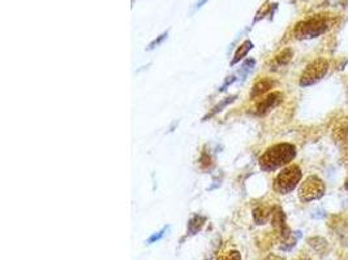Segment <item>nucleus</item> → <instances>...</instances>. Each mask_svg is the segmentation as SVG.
<instances>
[{"mask_svg": "<svg viewBox=\"0 0 348 260\" xmlns=\"http://www.w3.org/2000/svg\"><path fill=\"white\" fill-rule=\"evenodd\" d=\"M283 100V94L282 93H271L270 95H267L266 98L262 99L261 102L258 103L257 107H256V114L257 115H265L269 111H271L273 108H275L276 105H279Z\"/></svg>", "mask_w": 348, "mask_h": 260, "instance_id": "6", "label": "nucleus"}, {"mask_svg": "<svg viewBox=\"0 0 348 260\" xmlns=\"http://www.w3.org/2000/svg\"><path fill=\"white\" fill-rule=\"evenodd\" d=\"M291 57H292L291 50H284V51H282V54H279L275 57V61L278 65H286V64L291 60Z\"/></svg>", "mask_w": 348, "mask_h": 260, "instance_id": "13", "label": "nucleus"}, {"mask_svg": "<svg viewBox=\"0 0 348 260\" xmlns=\"http://www.w3.org/2000/svg\"><path fill=\"white\" fill-rule=\"evenodd\" d=\"M266 260H282V259H280V257H278V256H274V255H271V256L267 257Z\"/></svg>", "mask_w": 348, "mask_h": 260, "instance_id": "21", "label": "nucleus"}, {"mask_svg": "<svg viewBox=\"0 0 348 260\" xmlns=\"http://www.w3.org/2000/svg\"><path fill=\"white\" fill-rule=\"evenodd\" d=\"M271 216H273V209H271L270 207L261 206L257 207V208L253 211V217H255V221L257 222V224H264V222H266Z\"/></svg>", "mask_w": 348, "mask_h": 260, "instance_id": "9", "label": "nucleus"}, {"mask_svg": "<svg viewBox=\"0 0 348 260\" xmlns=\"http://www.w3.org/2000/svg\"><path fill=\"white\" fill-rule=\"evenodd\" d=\"M218 260H241V256L237 251H230L223 254Z\"/></svg>", "mask_w": 348, "mask_h": 260, "instance_id": "17", "label": "nucleus"}, {"mask_svg": "<svg viewBox=\"0 0 348 260\" xmlns=\"http://www.w3.org/2000/svg\"><path fill=\"white\" fill-rule=\"evenodd\" d=\"M325 194V183L317 176H310L301 183L299 197L303 202H312L320 199Z\"/></svg>", "mask_w": 348, "mask_h": 260, "instance_id": "5", "label": "nucleus"}, {"mask_svg": "<svg viewBox=\"0 0 348 260\" xmlns=\"http://www.w3.org/2000/svg\"><path fill=\"white\" fill-rule=\"evenodd\" d=\"M234 81H235V77H228L227 80H226L225 85H223V86H222V89H220V91H225V90H226V87H227L228 85H231L232 82H234Z\"/></svg>", "mask_w": 348, "mask_h": 260, "instance_id": "18", "label": "nucleus"}, {"mask_svg": "<svg viewBox=\"0 0 348 260\" xmlns=\"http://www.w3.org/2000/svg\"><path fill=\"white\" fill-rule=\"evenodd\" d=\"M296 156V148L290 143H280L265 151L260 159V167L265 172H273L288 164Z\"/></svg>", "mask_w": 348, "mask_h": 260, "instance_id": "1", "label": "nucleus"}, {"mask_svg": "<svg viewBox=\"0 0 348 260\" xmlns=\"http://www.w3.org/2000/svg\"><path fill=\"white\" fill-rule=\"evenodd\" d=\"M300 168L297 165H290L276 176L275 181H274V189L280 194H287L296 188L297 183L300 182Z\"/></svg>", "mask_w": 348, "mask_h": 260, "instance_id": "3", "label": "nucleus"}, {"mask_svg": "<svg viewBox=\"0 0 348 260\" xmlns=\"http://www.w3.org/2000/svg\"><path fill=\"white\" fill-rule=\"evenodd\" d=\"M234 99H235V96H231V98H227V99H226V100H223V102L220 103V104H218V105H216V107L214 108L213 111H211L210 114L207 115L206 117H211V116H213V115H215L216 112L222 111V108H223V107H226V105H227V104H230V103H232V102H234ZM206 117H205V119H206Z\"/></svg>", "mask_w": 348, "mask_h": 260, "instance_id": "14", "label": "nucleus"}, {"mask_svg": "<svg viewBox=\"0 0 348 260\" xmlns=\"http://www.w3.org/2000/svg\"><path fill=\"white\" fill-rule=\"evenodd\" d=\"M327 27H329V22H327L326 18L317 16V17H312L309 20L299 22L295 26L294 34L299 39L315 38V36L324 34Z\"/></svg>", "mask_w": 348, "mask_h": 260, "instance_id": "2", "label": "nucleus"}, {"mask_svg": "<svg viewBox=\"0 0 348 260\" xmlns=\"http://www.w3.org/2000/svg\"><path fill=\"white\" fill-rule=\"evenodd\" d=\"M345 189H347V190H348V178L347 179H345Z\"/></svg>", "mask_w": 348, "mask_h": 260, "instance_id": "22", "label": "nucleus"}, {"mask_svg": "<svg viewBox=\"0 0 348 260\" xmlns=\"http://www.w3.org/2000/svg\"><path fill=\"white\" fill-rule=\"evenodd\" d=\"M274 85H275V82H274L273 80H270V78H264V80L258 81L257 84L253 86L252 96L253 98H256V96H261L262 94L267 93V91H269Z\"/></svg>", "mask_w": 348, "mask_h": 260, "instance_id": "8", "label": "nucleus"}, {"mask_svg": "<svg viewBox=\"0 0 348 260\" xmlns=\"http://www.w3.org/2000/svg\"><path fill=\"white\" fill-rule=\"evenodd\" d=\"M329 70V63L325 59H317L306 66L300 77L301 86H310L325 77Z\"/></svg>", "mask_w": 348, "mask_h": 260, "instance_id": "4", "label": "nucleus"}, {"mask_svg": "<svg viewBox=\"0 0 348 260\" xmlns=\"http://www.w3.org/2000/svg\"><path fill=\"white\" fill-rule=\"evenodd\" d=\"M252 47H253V43L250 42V41H246V42H244L243 45L240 46V48L237 50L236 51V54H235V57H234V60H232V65H235L236 63H239L241 59H243L244 56H246V54L252 50Z\"/></svg>", "mask_w": 348, "mask_h": 260, "instance_id": "12", "label": "nucleus"}, {"mask_svg": "<svg viewBox=\"0 0 348 260\" xmlns=\"http://www.w3.org/2000/svg\"><path fill=\"white\" fill-rule=\"evenodd\" d=\"M167 229H168V227H165V228H162L161 231L158 232V233H154L153 236L150 237V238L147 239V243H153V242H156V241H159L161 238H163L165 237V233L167 232Z\"/></svg>", "mask_w": 348, "mask_h": 260, "instance_id": "16", "label": "nucleus"}, {"mask_svg": "<svg viewBox=\"0 0 348 260\" xmlns=\"http://www.w3.org/2000/svg\"><path fill=\"white\" fill-rule=\"evenodd\" d=\"M165 36H166V34H163V35L161 36V38H159V39H156V41H154V42L151 43V45H150V47H149V48H150V50H151V48H154V47H155V46H158L159 43L162 42L163 39H165Z\"/></svg>", "mask_w": 348, "mask_h": 260, "instance_id": "19", "label": "nucleus"}, {"mask_svg": "<svg viewBox=\"0 0 348 260\" xmlns=\"http://www.w3.org/2000/svg\"><path fill=\"white\" fill-rule=\"evenodd\" d=\"M333 139L338 144L347 147L348 146V123L339 124L333 130Z\"/></svg>", "mask_w": 348, "mask_h": 260, "instance_id": "7", "label": "nucleus"}, {"mask_svg": "<svg viewBox=\"0 0 348 260\" xmlns=\"http://www.w3.org/2000/svg\"><path fill=\"white\" fill-rule=\"evenodd\" d=\"M253 66H255V60H246L245 63L243 64V66H241L240 73L244 76V77H246L248 73H249L253 69Z\"/></svg>", "mask_w": 348, "mask_h": 260, "instance_id": "15", "label": "nucleus"}, {"mask_svg": "<svg viewBox=\"0 0 348 260\" xmlns=\"http://www.w3.org/2000/svg\"><path fill=\"white\" fill-rule=\"evenodd\" d=\"M343 160H344L345 165H348V146H347V147H345V153H344V159H343Z\"/></svg>", "mask_w": 348, "mask_h": 260, "instance_id": "20", "label": "nucleus"}, {"mask_svg": "<svg viewBox=\"0 0 348 260\" xmlns=\"http://www.w3.org/2000/svg\"><path fill=\"white\" fill-rule=\"evenodd\" d=\"M308 243L310 245V247L314 248L318 254H324L327 250V247H329L326 239L321 238V237H313V238H310L309 241H308Z\"/></svg>", "mask_w": 348, "mask_h": 260, "instance_id": "11", "label": "nucleus"}, {"mask_svg": "<svg viewBox=\"0 0 348 260\" xmlns=\"http://www.w3.org/2000/svg\"><path fill=\"white\" fill-rule=\"evenodd\" d=\"M205 221H206V218L202 217V216H198V215L191 218L189 224H188V234H191V236H195V234H197L198 232L202 229Z\"/></svg>", "mask_w": 348, "mask_h": 260, "instance_id": "10", "label": "nucleus"}]
</instances>
